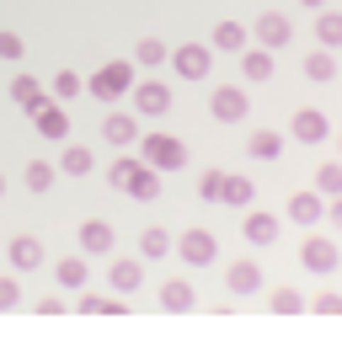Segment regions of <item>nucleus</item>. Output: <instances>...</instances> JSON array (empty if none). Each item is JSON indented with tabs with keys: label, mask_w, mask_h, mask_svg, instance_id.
Segmentation results:
<instances>
[{
	"label": "nucleus",
	"mask_w": 342,
	"mask_h": 363,
	"mask_svg": "<svg viewBox=\"0 0 342 363\" xmlns=\"http://www.w3.org/2000/svg\"><path fill=\"white\" fill-rule=\"evenodd\" d=\"M241 75H246V80H267V75H273V48H263V43L241 48Z\"/></svg>",
	"instance_id": "24"
},
{
	"label": "nucleus",
	"mask_w": 342,
	"mask_h": 363,
	"mask_svg": "<svg viewBox=\"0 0 342 363\" xmlns=\"http://www.w3.org/2000/svg\"><path fill=\"white\" fill-rule=\"evenodd\" d=\"M246 155L251 160H278L284 155V134H278V128H257V134L246 139Z\"/></svg>",
	"instance_id": "22"
},
{
	"label": "nucleus",
	"mask_w": 342,
	"mask_h": 363,
	"mask_svg": "<svg viewBox=\"0 0 342 363\" xmlns=\"http://www.w3.org/2000/svg\"><path fill=\"white\" fill-rule=\"evenodd\" d=\"M6 257H11L16 272H38V267H43V240H38V235H16L11 246H6Z\"/></svg>",
	"instance_id": "18"
},
{
	"label": "nucleus",
	"mask_w": 342,
	"mask_h": 363,
	"mask_svg": "<svg viewBox=\"0 0 342 363\" xmlns=\"http://www.w3.org/2000/svg\"><path fill=\"white\" fill-rule=\"evenodd\" d=\"M209 43H214L219 54H241V48H251V27H241V22H219Z\"/></svg>",
	"instance_id": "20"
},
{
	"label": "nucleus",
	"mask_w": 342,
	"mask_h": 363,
	"mask_svg": "<svg viewBox=\"0 0 342 363\" xmlns=\"http://www.w3.org/2000/svg\"><path fill=\"white\" fill-rule=\"evenodd\" d=\"M251 38H257L263 48H273V54H278V48H289L294 27H289V16H284V11H263L257 22H251Z\"/></svg>",
	"instance_id": "9"
},
{
	"label": "nucleus",
	"mask_w": 342,
	"mask_h": 363,
	"mask_svg": "<svg viewBox=\"0 0 342 363\" xmlns=\"http://www.w3.org/2000/svg\"><path fill=\"white\" fill-rule=\"evenodd\" d=\"M316 187L326 198H342V160H321L316 166Z\"/></svg>",
	"instance_id": "33"
},
{
	"label": "nucleus",
	"mask_w": 342,
	"mask_h": 363,
	"mask_svg": "<svg viewBox=\"0 0 342 363\" xmlns=\"http://www.w3.org/2000/svg\"><path fill=\"white\" fill-rule=\"evenodd\" d=\"M123 299L128 294H92V289H80V315H123Z\"/></svg>",
	"instance_id": "21"
},
{
	"label": "nucleus",
	"mask_w": 342,
	"mask_h": 363,
	"mask_svg": "<svg viewBox=\"0 0 342 363\" xmlns=\"http://www.w3.org/2000/svg\"><path fill=\"white\" fill-rule=\"evenodd\" d=\"M54 177H59V166H54V160H27V171H22L27 193H48V187H54Z\"/></svg>",
	"instance_id": "30"
},
{
	"label": "nucleus",
	"mask_w": 342,
	"mask_h": 363,
	"mask_svg": "<svg viewBox=\"0 0 342 363\" xmlns=\"http://www.w3.org/2000/svg\"><path fill=\"white\" fill-rule=\"evenodd\" d=\"M16 305H22V284L6 272V278H0V315H6V310H16Z\"/></svg>",
	"instance_id": "37"
},
{
	"label": "nucleus",
	"mask_w": 342,
	"mask_h": 363,
	"mask_svg": "<svg viewBox=\"0 0 342 363\" xmlns=\"http://www.w3.org/2000/svg\"><path fill=\"white\" fill-rule=\"evenodd\" d=\"M299 262H305V272H337V262H342V251H337V240H321V235H310L305 246H299Z\"/></svg>",
	"instance_id": "10"
},
{
	"label": "nucleus",
	"mask_w": 342,
	"mask_h": 363,
	"mask_svg": "<svg viewBox=\"0 0 342 363\" xmlns=\"http://www.w3.org/2000/svg\"><path fill=\"white\" fill-rule=\"evenodd\" d=\"M326 219H331V225L342 230V198H326Z\"/></svg>",
	"instance_id": "41"
},
{
	"label": "nucleus",
	"mask_w": 342,
	"mask_h": 363,
	"mask_svg": "<svg viewBox=\"0 0 342 363\" xmlns=\"http://www.w3.org/2000/svg\"><path fill=\"white\" fill-rule=\"evenodd\" d=\"M80 91H86V80H80L75 69H59V75H54V96H59V102H70V96H80Z\"/></svg>",
	"instance_id": "36"
},
{
	"label": "nucleus",
	"mask_w": 342,
	"mask_h": 363,
	"mask_svg": "<svg viewBox=\"0 0 342 363\" xmlns=\"http://www.w3.org/2000/svg\"><path fill=\"white\" fill-rule=\"evenodd\" d=\"M80 251H86V257H107V251H113V225H107V219H86V225H80Z\"/></svg>",
	"instance_id": "15"
},
{
	"label": "nucleus",
	"mask_w": 342,
	"mask_h": 363,
	"mask_svg": "<svg viewBox=\"0 0 342 363\" xmlns=\"http://www.w3.org/2000/svg\"><path fill=\"white\" fill-rule=\"evenodd\" d=\"M305 80H316V86H326V80H337V59H331V48H316V54H305Z\"/></svg>",
	"instance_id": "27"
},
{
	"label": "nucleus",
	"mask_w": 342,
	"mask_h": 363,
	"mask_svg": "<svg viewBox=\"0 0 342 363\" xmlns=\"http://www.w3.org/2000/svg\"><path fill=\"white\" fill-rule=\"evenodd\" d=\"M86 91H92L96 102H118V96H128V91H134V65H128V59H107V65L86 80Z\"/></svg>",
	"instance_id": "1"
},
{
	"label": "nucleus",
	"mask_w": 342,
	"mask_h": 363,
	"mask_svg": "<svg viewBox=\"0 0 342 363\" xmlns=\"http://www.w3.org/2000/svg\"><path fill=\"white\" fill-rule=\"evenodd\" d=\"M316 43L321 48H342V11H331V6L316 11Z\"/></svg>",
	"instance_id": "25"
},
{
	"label": "nucleus",
	"mask_w": 342,
	"mask_h": 363,
	"mask_svg": "<svg viewBox=\"0 0 342 363\" xmlns=\"http://www.w3.org/2000/svg\"><path fill=\"white\" fill-rule=\"evenodd\" d=\"M321 214H326V193H321V187H316V193H294V198H289V219H294V225H321Z\"/></svg>",
	"instance_id": "17"
},
{
	"label": "nucleus",
	"mask_w": 342,
	"mask_h": 363,
	"mask_svg": "<svg viewBox=\"0 0 342 363\" xmlns=\"http://www.w3.org/2000/svg\"><path fill=\"white\" fill-rule=\"evenodd\" d=\"M128 102H134L139 118H160V113H171V86L166 80H134Z\"/></svg>",
	"instance_id": "5"
},
{
	"label": "nucleus",
	"mask_w": 342,
	"mask_h": 363,
	"mask_svg": "<svg viewBox=\"0 0 342 363\" xmlns=\"http://www.w3.org/2000/svg\"><path fill=\"white\" fill-rule=\"evenodd\" d=\"M209 113L219 118V123H241V118L251 113V96L241 86H214V96H209Z\"/></svg>",
	"instance_id": "8"
},
{
	"label": "nucleus",
	"mask_w": 342,
	"mask_h": 363,
	"mask_svg": "<svg viewBox=\"0 0 342 363\" xmlns=\"http://www.w3.org/2000/svg\"><path fill=\"white\" fill-rule=\"evenodd\" d=\"M316 315H342V294H321L316 299Z\"/></svg>",
	"instance_id": "39"
},
{
	"label": "nucleus",
	"mask_w": 342,
	"mask_h": 363,
	"mask_svg": "<svg viewBox=\"0 0 342 363\" xmlns=\"http://www.w3.org/2000/svg\"><path fill=\"white\" fill-rule=\"evenodd\" d=\"M102 139H107V145H118V150L139 145V113H107L102 118Z\"/></svg>",
	"instance_id": "14"
},
{
	"label": "nucleus",
	"mask_w": 342,
	"mask_h": 363,
	"mask_svg": "<svg viewBox=\"0 0 342 363\" xmlns=\"http://www.w3.org/2000/svg\"><path fill=\"white\" fill-rule=\"evenodd\" d=\"M166 59H171V48L160 43V38H139V43H134V65L139 69H160Z\"/></svg>",
	"instance_id": "29"
},
{
	"label": "nucleus",
	"mask_w": 342,
	"mask_h": 363,
	"mask_svg": "<svg viewBox=\"0 0 342 363\" xmlns=\"http://www.w3.org/2000/svg\"><path fill=\"white\" fill-rule=\"evenodd\" d=\"M241 235H246L251 246H273V240H278V214H263V208L246 214V230H241Z\"/></svg>",
	"instance_id": "23"
},
{
	"label": "nucleus",
	"mask_w": 342,
	"mask_h": 363,
	"mask_svg": "<svg viewBox=\"0 0 342 363\" xmlns=\"http://www.w3.org/2000/svg\"><path fill=\"white\" fill-rule=\"evenodd\" d=\"M251 198H257L251 177H236V171H230V177H225V198H219V203H230V208H251Z\"/></svg>",
	"instance_id": "31"
},
{
	"label": "nucleus",
	"mask_w": 342,
	"mask_h": 363,
	"mask_svg": "<svg viewBox=\"0 0 342 363\" xmlns=\"http://www.w3.org/2000/svg\"><path fill=\"white\" fill-rule=\"evenodd\" d=\"M139 155L155 171H182L187 166V145L177 134H139Z\"/></svg>",
	"instance_id": "2"
},
{
	"label": "nucleus",
	"mask_w": 342,
	"mask_h": 363,
	"mask_svg": "<svg viewBox=\"0 0 342 363\" xmlns=\"http://www.w3.org/2000/svg\"><path fill=\"white\" fill-rule=\"evenodd\" d=\"M54 284H59V289H75V294H80L86 284H92V267H86V251H80V257H59V267H54Z\"/></svg>",
	"instance_id": "19"
},
{
	"label": "nucleus",
	"mask_w": 342,
	"mask_h": 363,
	"mask_svg": "<svg viewBox=\"0 0 342 363\" xmlns=\"http://www.w3.org/2000/svg\"><path fill=\"white\" fill-rule=\"evenodd\" d=\"M299 6H305V11H321V6H326V0H299Z\"/></svg>",
	"instance_id": "42"
},
{
	"label": "nucleus",
	"mask_w": 342,
	"mask_h": 363,
	"mask_svg": "<svg viewBox=\"0 0 342 363\" xmlns=\"http://www.w3.org/2000/svg\"><path fill=\"white\" fill-rule=\"evenodd\" d=\"M123 193L134 198V203H155V198H160V171L150 166L145 155H139V171L128 177V187H123Z\"/></svg>",
	"instance_id": "16"
},
{
	"label": "nucleus",
	"mask_w": 342,
	"mask_h": 363,
	"mask_svg": "<svg viewBox=\"0 0 342 363\" xmlns=\"http://www.w3.org/2000/svg\"><path fill=\"white\" fill-rule=\"evenodd\" d=\"M59 310H65V299H59V294H43V299H38V315H59Z\"/></svg>",
	"instance_id": "40"
},
{
	"label": "nucleus",
	"mask_w": 342,
	"mask_h": 363,
	"mask_svg": "<svg viewBox=\"0 0 342 363\" xmlns=\"http://www.w3.org/2000/svg\"><path fill=\"white\" fill-rule=\"evenodd\" d=\"M0 198H6V177H0Z\"/></svg>",
	"instance_id": "43"
},
{
	"label": "nucleus",
	"mask_w": 342,
	"mask_h": 363,
	"mask_svg": "<svg viewBox=\"0 0 342 363\" xmlns=\"http://www.w3.org/2000/svg\"><path fill=\"white\" fill-rule=\"evenodd\" d=\"M337 150H342V139H337Z\"/></svg>",
	"instance_id": "44"
},
{
	"label": "nucleus",
	"mask_w": 342,
	"mask_h": 363,
	"mask_svg": "<svg viewBox=\"0 0 342 363\" xmlns=\"http://www.w3.org/2000/svg\"><path fill=\"white\" fill-rule=\"evenodd\" d=\"M0 59H6V65L22 59V33H0Z\"/></svg>",
	"instance_id": "38"
},
{
	"label": "nucleus",
	"mask_w": 342,
	"mask_h": 363,
	"mask_svg": "<svg viewBox=\"0 0 342 363\" xmlns=\"http://www.w3.org/2000/svg\"><path fill=\"white\" fill-rule=\"evenodd\" d=\"M6 91H11V102L22 107V113H33V107L43 102V86H38V80L27 75V69H22V75H11V86H6Z\"/></svg>",
	"instance_id": "26"
},
{
	"label": "nucleus",
	"mask_w": 342,
	"mask_h": 363,
	"mask_svg": "<svg viewBox=\"0 0 342 363\" xmlns=\"http://www.w3.org/2000/svg\"><path fill=\"white\" fill-rule=\"evenodd\" d=\"M166 251H177V240H171V235H166V230H160V225H150L145 235H139V257H145V262L166 257Z\"/></svg>",
	"instance_id": "32"
},
{
	"label": "nucleus",
	"mask_w": 342,
	"mask_h": 363,
	"mask_svg": "<svg viewBox=\"0 0 342 363\" xmlns=\"http://www.w3.org/2000/svg\"><path fill=\"white\" fill-rule=\"evenodd\" d=\"M177 257H182L187 267H209V262L219 257V240L209 235V230H182V235H177Z\"/></svg>",
	"instance_id": "6"
},
{
	"label": "nucleus",
	"mask_w": 342,
	"mask_h": 363,
	"mask_svg": "<svg viewBox=\"0 0 342 363\" xmlns=\"http://www.w3.org/2000/svg\"><path fill=\"white\" fill-rule=\"evenodd\" d=\"M289 139H299V145H326L331 139V118L321 113V107H299L294 123H289Z\"/></svg>",
	"instance_id": "7"
},
{
	"label": "nucleus",
	"mask_w": 342,
	"mask_h": 363,
	"mask_svg": "<svg viewBox=\"0 0 342 363\" xmlns=\"http://www.w3.org/2000/svg\"><path fill=\"white\" fill-rule=\"evenodd\" d=\"M107 284H113V294H134L145 284V257H118L107 267Z\"/></svg>",
	"instance_id": "12"
},
{
	"label": "nucleus",
	"mask_w": 342,
	"mask_h": 363,
	"mask_svg": "<svg viewBox=\"0 0 342 363\" xmlns=\"http://www.w3.org/2000/svg\"><path fill=\"white\" fill-rule=\"evenodd\" d=\"M225 284H230V294H236V299H246V294L263 289V267H257L251 257H241V262H230V267H225Z\"/></svg>",
	"instance_id": "11"
},
{
	"label": "nucleus",
	"mask_w": 342,
	"mask_h": 363,
	"mask_svg": "<svg viewBox=\"0 0 342 363\" xmlns=\"http://www.w3.org/2000/svg\"><path fill=\"white\" fill-rule=\"evenodd\" d=\"M27 118H33V128H38L43 139H54V145H65V139H70V113H65V102H59V96H43Z\"/></svg>",
	"instance_id": "4"
},
{
	"label": "nucleus",
	"mask_w": 342,
	"mask_h": 363,
	"mask_svg": "<svg viewBox=\"0 0 342 363\" xmlns=\"http://www.w3.org/2000/svg\"><path fill=\"white\" fill-rule=\"evenodd\" d=\"M225 177L230 171H204V177H198V198H204V203H219V198H225Z\"/></svg>",
	"instance_id": "34"
},
{
	"label": "nucleus",
	"mask_w": 342,
	"mask_h": 363,
	"mask_svg": "<svg viewBox=\"0 0 342 363\" xmlns=\"http://www.w3.org/2000/svg\"><path fill=\"white\" fill-rule=\"evenodd\" d=\"M193 305H198V289L187 284V278H166V284H160V310H166V315H187Z\"/></svg>",
	"instance_id": "13"
},
{
	"label": "nucleus",
	"mask_w": 342,
	"mask_h": 363,
	"mask_svg": "<svg viewBox=\"0 0 342 363\" xmlns=\"http://www.w3.org/2000/svg\"><path fill=\"white\" fill-rule=\"evenodd\" d=\"M171 69L182 80H209V69H214V43H182L171 48Z\"/></svg>",
	"instance_id": "3"
},
{
	"label": "nucleus",
	"mask_w": 342,
	"mask_h": 363,
	"mask_svg": "<svg viewBox=\"0 0 342 363\" xmlns=\"http://www.w3.org/2000/svg\"><path fill=\"white\" fill-rule=\"evenodd\" d=\"M92 166H96V155L86 145H65V155H59V171H65V177H92Z\"/></svg>",
	"instance_id": "28"
},
{
	"label": "nucleus",
	"mask_w": 342,
	"mask_h": 363,
	"mask_svg": "<svg viewBox=\"0 0 342 363\" xmlns=\"http://www.w3.org/2000/svg\"><path fill=\"white\" fill-rule=\"evenodd\" d=\"M267 305H273V315H299V310H305V294H299V289H278Z\"/></svg>",
	"instance_id": "35"
}]
</instances>
